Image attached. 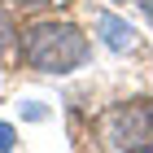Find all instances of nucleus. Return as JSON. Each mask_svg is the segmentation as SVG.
<instances>
[{
	"label": "nucleus",
	"instance_id": "nucleus-1",
	"mask_svg": "<svg viewBox=\"0 0 153 153\" xmlns=\"http://www.w3.org/2000/svg\"><path fill=\"white\" fill-rule=\"evenodd\" d=\"M18 48H22V61L35 74H70L79 70L83 61L92 57V44L79 26L57 22V18H44V22H31L18 35Z\"/></svg>",
	"mask_w": 153,
	"mask_h": 153
},
{
	"label": "nucleus",
	"instance_id": "nucleus-2",
	"mask_svg": "<svg viewBox=\"0 0 153 153\" xmlns=\"http://www.w3.org/2000/svg\"><path fill=\"white\" fill-rule=\"evenodd\" d=\"M96 144L101 149H153V105L149 101L109 105L96 123Z\"/></svg>",
	"mask_w": 153,
	"mask_h": 153
},
{
	"label": "nucleus",
	"instance_id": "nucleus-3",
	"mask_svg": "<svg viewBox=\"0 0 153 153\" xmlns=\"http://www.w3.org/2000/svg\"><path fill=\"white\" fill-rule=\"evenodd\" d=\"M96 35H101V44L109 48V53H140V31L127 22V18H118V13H96L92 18Z\"/></svg>",
	"mask_w": 153,
	"mask_h": 153
},
{
	"label": "nucleus",
	"instance_id": "nucleus-4",
	"mask_svg": "<svg viewBox=\"0 0 153 153\" xmlns=\"http://www.w3.org/2000/svg\"><path fill=\"white\" fill-rule=\"evenodd\" d=\"M13 48H18V26H13V18H9V9H0V61L9 57Z\"/></svg>",
	"mask_w": 153,
	"mask_h": 153
},
{
	"label": "nucleus",
	"instance_id": "nucleus-5",
	"mask_svg": "<svg viewBox=\"0 0 153 153\" xmlns=\"http://www.w3.org/2000/svg\"><path fill=\"white\" fill-rule=\"evenodd\" d=\"M9 149H18V131L9 123H0V153H9Z\"/></svg>",
	"mask_w": 153,
	"mask_h": 153
},
{
	"label": "nucleus",
	"instance_id": "nucleus-6",
	"mask_svg": "<svg viewBox=\"0 0 153 153\" xmlns=\"http://www.w3.org/2000/svg\"><path fill=\"white\" fill-rule=\"evenodd\" d=\"M13 4H22V9H44V4H53V0H13Z\"/></svg>",
	"mask_w": 153,
	"mask_h": 153
},
{
	"label": "nucleus",
	"instance_id": "nucleus-7",
	"mask_svg": "<svg viewBox=\"0 0 153 153\" xmlns=\"http://www.w3.org/2000/svg\"><path fill=\"white\" fill-rule=\"evenodd\" d=\"M136 4H144V13H149V22H153V0H136Z\"/></svg>",
	"mask_w": 153,
	"mask_h": 153
},
{
	"label": "nucleus",
	"instance_id": "nucleus-8",
	"mask_svg": "<svg viewBox=\"0 0 153 153\" xmlns=\"http://www.w3.org/2000/svg\"><path fill=\"white\" fill-rule=\"evenodd\" d=\"M114 4H127V0H114Z\"/></svg>",
	"mask_w": 153,
	"mask_h": 153
}]
</instances>
